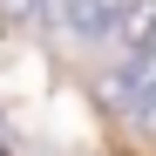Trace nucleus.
<instances>
[{
	"label": "nucleus",
	"instance_id": "nucleus-1",
	"mask_svg": "<svg viewBox=\"0 0 156 156\" xmlns=\"http://www.w3.org/2000/svg\"><path fill=\"white\" fill-rule=\"evenodd\" d=\"M61 27L82 48H102L115 34V0H61Z\"/></svg>",
	"mask_w": 156,
	"mask_h": 156
},
{
	"label": "nucleus",
	"instance_id": "nucleus-2",
	"mask_svg": "<svg viewBox=\"0 0 156 156\" xmlns=\"http://www.w3.org/2000/svg\"><path fill=\"white\" fill-rule=\"evenodd\" d=\"M115 102L136 122H156V61H143V68H115Z\"/></svg>",
	"mask_w": 156,
	"mask_h": 156
},
{
	"label": "nucleus",
	"instance_id": "nucleus-3",
	"mask_svg": "<svg viewBox=\"0 0 156 156\" xmlns=\"http://www.w3.org/2000/svg\"><path fill=\"white\" fill-rule=\"evenodd\" d=\"M129 55H122V68H143V61H156V0H136V14H129Z\"/></svg>",
	"mask_w": 156,
	"mask_h": 156
},
{
	"label": "nucleus",
	"instance_id": "nucleus-4",
	"mask_svg": "<svg viewBox=\"0 0 156 156\" xmlns=\"http://www.w3.org/2000/svg\"><path fill=\"white\" fill-rule=\"evenodd\" d=\"M14 7H20V14H34V20H41V14H48V0H14Z\"/></svg>",
	"mask_w": 156,
	"mask_h": 156
},
{
	"label": "nucleus",
	"instance_id": "nucleus-5",
	"mask_svg": "<svg viewBox=\"0 0 156 156\" xmlns=\"http://www.w3.org/2000/svg\"><path fill=\"white\" fill-rule=\"evenodd\" d=\"M0 156H7V149H0Z\"/></svg>",
	"mask_w": 156,
	"mask_h": 156
}]
</instances>
